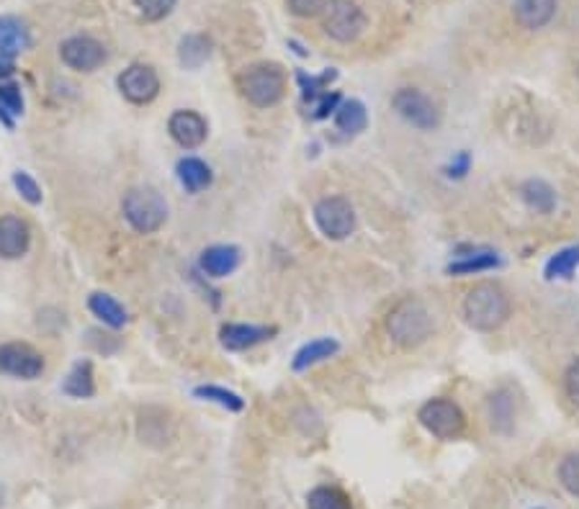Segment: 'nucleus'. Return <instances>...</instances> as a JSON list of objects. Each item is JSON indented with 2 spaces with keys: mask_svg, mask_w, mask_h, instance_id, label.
Masks as SVG:
<instances>
[{
  "mask_svg": "<svg viewBox=\"0 0 579 509\" xmlns=\"http://www.w3.org/2000/svg\"><path fill=\"white\" fill-rule=\"evenodd\" d=\"M510 296L494 281L472 286L463 299V319L477 332H494L510 319Z\"/></svg>",
  "mask_w": 579,
  "mask_h": 509,
  "instance_id": "f257e3e1",
  "label": "nucleus"
},
{
  "mask_svg": "<svg viewBox=\"0 0 579 509\" xmlns=\"http://www.w3.org/2000/svg\"><path fill=\"white\" fill-rule=\"evenodd\" d=\"M387 332H389V338L399 347L412 350V347H420L430 338V332H433V317H430L427 306L420 299L409 296V299L399 301L387 314Z\"/></svg>",
  "mask_w": 579,
  "mask_h": 509,
  "instance_id": "f03ea898",
  "label": "nucleus"
},
{
  "mask_svg": "<svg viewBox=\"0 0 579 509\" xmlns=\"http://www.w3.org/2000/svg\"><path fill=\"white\" fill-rule=\"evenodd\" d=\"M242 98L256 108H271L286 96V75L275 62L250 65L238 78Z\"/></svg>",
  "mask_w": 579,
  "mask_h": 509,
  "instance_id": "7ed1b4c3",
  "label": "nucleus"
},
{
  "mask_svg": "<svg viewBox=\"0 0 579 509\" xmlns=\"http://www.w3.org/2000/svg\"><path fill=\"white\" fill-rule=\"evenodd\" d=\"M124 219L132 224V229L139 235H153L165 221H168V204L160 196V190L150 186L129 188L121 201Z\"/></svg>",
  "mask_w": 579,
  "mask_h": 509,
  "instance_id": "20e7f679",
  "label": "nucleus"
},
{
  "mask_svg": "<svg viewBox=\"0 0 579 509\" xmlns=\"http://www.w3.org/2000/svg\"><path fill=\"white\" fill-rule=\"evenodd\" d=\"M369 18L356 0H327L322 11L324 34L341 44H350L363 34Z\"/></svg>",
  "mask_w": 579,
  "mask_h": 509,
  "instance_id": "39448f33",
  "label": "nucleus"
},
{
  "mask_svg": "<svg viewBox=\"0 0 579 509\" xmlns=\"http://www.w3.org/2000/svg\"><path fill=\"white\" fill-rule=\"evenodd\" d=\"M392 106L402 119L420 132H433L444 121V111L438 108V103L433 101L427 93H423L420 88H399L394 93Z\"/></svg>",
  "mask_w": 579,
  "mask_h": 509,
  "instance_id": "423d86ee",
  "label": "nucleus"
},
{
  "mask_svg": "<svg viewBox=\"0 0 579 509\" xmlns=\"http://www.w3.org/2000/svg\"><path fill=\"white\" fill-rule=\"evenodd\" d=\"M417 420L438 440H456L466 432V414L451 399H430V402H425L417 412Z\"/></svg>",
  "mask_w": 579,
  "mask_h": 509,
  "instance_id": "0eeeda50",
  "label": "nucleus"
},
{
  "mask_svg": "<svg viewBox=\"0 0 579 509\" xmlns=\"http://www.w3.org/2000/svg\"><path fill=\"white\" fill-rule=\"evenodd\" d=\"M314 221H317V227H320L324 237L341 242V239H348L353 235L356 211H353V206H350L348 199L327 196V199H322L320 204L314 206Z\"/></svg>",
  "mask_w": 579,
  "mask_h": 509,
  "instance_id": "6e6552de",
  "label": "nucleus"
},
{
  "mask_svg": "<svg viewBox=\"0 0 579 509\" xmlns=\"http://www.w3.org/2000/svg\"><path fill=\"white\" fill-rule=\"evenodd\" d=\"M0 374L32 381L44 374V357L29 342H3L0 345Z\"/></svg>",
  "mask_w": 579,
  "mask_h": 509,
  "instance_id": "1a4fd4ad",
  "label": "nucleus"
},
{
  "mask_svg": "<svg viewBox=\"0 0 579 509\" xmlns=\"http://www.w3.org/2000/svg\"><path fill=\"white\" fill-rule=\"evenodd\" d=\"M60 57L75 72H93L106 62V47L93 36H70L60 47Z\"/></svg>",
  "mask_w": 579,
  "mask_h": 509,
  "instance_id": "9d476101",
  "label": "nucleus"
},
{
  "mask_svg": "<svg viewBox=\"0 0 579 509\" xmlns=\"http://www.w3.org/2000/svg\"><path fill=\"white\" fill-rule=\"evenodd\" d=\"M119 90L124 98L136 106H145L160 93V75L153 65H132L119 75Z\"/></svg>",
  "mask_w": 579,
  "mask_h": 509,
  "instance_id": "9b49d317",
  "label": "nucleus"
},
{
  "mask_svg": "<svg viewBox=\"0 0 579 509\" xmlns=\"http://www.w3.org/2000/svg\"><path fill=\"white\" fill-rule=\"evenodd\" d=\"M168 132L183 150H196L209 136V124L196 111H175L168 121Z\"/></svg>",
  "mask_w": 579,
  "mask_h": 509,
  "instance_id": "f8f14e48",
  "label": "nucleus"
},
{
  "mask_svg": "<svg viewBox=\"0 0 579 509\" xmlns=\"http://www.w3.org/2000/svg\"><path fill=\"white\" fill-rule=\"evenodd\" d=\"M273 335H275V327H266V324H224L219 329V342L224 350L239 353L268 342Z\"/></svg>",
  "mask_w": 579,
  "mask_h": 509,
  "instance_id": "ddd939ff",
  "label": "nucleus"
},
{
  "mask_svg": "<svg viewBox=\"0 0 579 509\" xmlns=\"http://www.w3.org/2000/svg\"><path fill=\"white\" fill-rule=\"evenodd\" d=\"M32 245L29 224L21 217H0V257L3 260H16L26 255Z\"/></svg>",
  "mask_w": 579,
  "mask_h": 509,
  "instance_id": "4468645a",
  "label": "nucleus"
},
{
  "mask_svg": "<svg viewBox=\"0 0 579 509\" xmlns=\"http://www.w3.org/2000/svg\"><path fill=\"white\" fill-rule=\"evenodd\" d=\"M556 8H559V0H512V16L528 32H538L548 26L556 16Z\"/></svg>",
  "mask_w": 579,
  "mask_h": 509,
  "instance_id": "2eb2a0df",
  "label": "nucleus"
},
{
  "mask_svg": "<svg viewBox=\"0 0 579 509\" xmlns=\"http://www.w3.org/2000/svg\"><path fill=\"white\" fill-rule=\"evenodd\" d=\"M242 253L235 245H214L206 247L201 257H199V268L209 275V278H227L239 268Z\"/></svg>",
  "mask_w": 579,
  "mask_h": 509,
  "instance_id": "dca6fc26",
  "label": "nucleus"
},
{
  "mask_svg": "<svg viewBox=\"0 0 579 509\" xmlns=\"http://www.w3.org/2000/svg\"><path fill=\"white\" fill-rule=\"evenodd\" d=\"M32 47L29 26L16 16H0V57L16 60L21 51Z\"/></svg>",
  "mask_w": 579,
  "mask_h": 509,
  "instance_id": "f3484780",
  "label": "nucleus"
},
{
  "mask_svg": "<svg viewBox=\"0 0 579 509\" xmlns=\"http://www.w3.org/2000/svg\"><path fill=\"white\" fill-rule=\"evenodd\" d=\"M487 409H490V424H492L494 432L508 435L515 424V396H512V391L500 389L490 393Z\"/></svg>",
  "mask_w": 579,
  "mask_h": 509,
  "instance_id": "a211bd4d",
  "label": "nucleus"
},
{
  "mask_svg": "<svg viewBox=\"0 0 579 509\" xmlns=\"http://www.w3.org/2000/svg\"><path fill=\"white\" fill-rule=\"evenodd\" d=\"M520 199L536 214H551L556 208V190L541 178H530L520 186Z\"/></svg>",
  "mask_w": 579,
  "mask_h": 509,
  "instance_id": "6ab92c4d",
  "label": "nucleus"
},
{
  "mask_svg": "<svg viewBox=\"0 0 579 509\" xmlns=\"http://www.w3.org/2000/svg\"><path fill=\"white\" fill-rule=\"evenodd\" d=\"M175 172H178L181 186L186 188L188 193H199V190L211 186V180H214L211 168L206 165L204 160H199V157H183V160L178 162Z\"/></svg>",
  "mask_w": 579,
  "mask_h": 509,
  "instance_id": "aec40b11",
  "label": "nucleus"
},
{
  "mask_svg": "<svg viewBox=\"0 0 579 509\" xmlns=\"http://www.w3.org/2000/svg\"><path fill=\"white\" fill-rule=\"evenodd\" d=\"M341 350V342L332 338H320V339H312L307 342L304 347H299L296 350V356H294V371H307L312 366H317V363H322L327 357H332L335 353Z\"/></svg>",
  "mask_w": 579,
  "mask_h": 509,
  "instance_id": "412c9836",
  "label": "nucleus"
},
{
  "mask_svg": "<svg viewBox=\"0 0 579 509\" xmlns=\"http://www.w3.org/2000/svg\"><path fill=\"white\" fill-rule=\"evenodd\" d=\"M211 54V39L206 34H186L178 44V60L186 69H199Z\"/></svg>",
  "mask_w": 579,
  "mask_h": 509,
  "instance_id": "4be33fe9",
  "label": "nucleus"
},
{
  "mask_svg": "<svg viewBox=\"0 0 579 509\" xmlns=\"http://www.w3.org/2000/svg\"><path fill=\"white\" fill-rule=\"evenodd\" d=\"M62 391L72 399H90L96 393V378H93V366L90 360H80L72 366V371L62 384Z\"/></svg>",
  "mask_w": 579,
  "mask_h": 509,
  "instance_id": "5701e85b",
  "label": "nucleus"
},
{
  "mask_svg": "<svg viewBox=\"0 0 579 509\" xmlns=\"http://www.w3.org/2000/svg\"><path fill=\"white\" fill-rule=\"evenodd\" d=\"M88 306H90V311H93L103 324H108L111 329H121V327L126 324V319H129V317H126V309H124L111 293H93Z\"/></svg>",
  "mask_w": 579,
  "mask_h": 509,
  "instance_id": "b1692460",
  "label": "nucleus"
},
{
  "mask_svg": "<svg viewBox=\"0 0 579 509\" xmlns=\"http://www.w3.org/2000/svg\"><path fill=\"white\" fill-rule=\"evenodd\" d=\"M579 268V245H569L546 263V281H569Z\"/></svg>",
  "mask_w": 579,
  "mask_h": 509,
  "instance_id": "393cba45",
  "label": "nucleus"
},
{
  "mask_svg": "<svg viewBox=\"0 0 579 509\" xmlns=\"http://www.w3.org/2000/svg\"><path fill=\"white\" fill-rule=\"evenodd\" d=\"M335 126L345 134H360L369 126V114L360 101H342L335 111Z\"/></svg>",
  "mask_w": 579,
  "mask_h": 509,
  "instance_id": "a878e982",
  "label": "nucleus"
},
{
  "mask_svg": "<svg viewBox=\"0 0 579 509\" xmlns=\"http://www.w3.org/2000/svg\"><path fill=\"white\" fill-rule=\"evenodd\" d=\"M502 260L492 253V250H474L472 255H461V260H453L448 265V273L451 275H472V273H484L497 268Z\"/></svg>",
  "mask_w": 579,
  "mask_h": 509,
  "instance_id": "bb28decb",
  "label": "nucleus"
},
{
  "mask_svg": "<svg viewBox=\"0 0 579 509\" xmlns=\"http://www.w3.org/2000/svg\"><path fill=\"white\" fill-rule=\"evenodd\" d=\"M309 509H353L350 496L335 486H317L307 496Z\"/></svg>",
  "mask_w": 579,
  "mask_h": 509,
  "instance_id": "cd10ccee",
  "label": "nucleus"
},
{
  "mask_svg": "<svg viewBox=\"0 0 579 509\" xmlns=\"http://www.w3.org/2000/svg\"><path fill=\"white\" fill-rule=\"evenodd\" d=\"M193 396H199L204 402H214V404H219L227 412H242L245 409V399L235 391L222 389V386H196Z\"/></svg>",
  "mask_w": 579,
  "mask_h": 509,
  "instance_id": "c85d7f7f",
  "label": "nucleus"
},
{
  "mask_svg": "<svg viewBox=\"0 0 579 509\" xmlns=\"http://www.w3.org/2000/svg\"><path fill=\"white\" fill-rule=\"evenodd\" d=\"M559 481L572 496H579V453H569L559 466Z\"/></svg>",
  "mask_w": 579,
  "mask_h": 509,
  "instance_id": "c756f323",
  "label": "nucleus"
},
{
  "mask_svg": "<svg viewBox=\"0 0 579 509\" xmlns=\"http://www.w3.org/2000/svg\"><path fill=\"white\" fill-rule=\"evenodd\" d=\"M178 0H135V5L139 8V14L145 16V21H163L173 14Z\"/></svg>",
  "mask_w": 579,
  "mask_h": 509,
  "instance_id": "7c9ffc66",
  "label": "nucleus"
},
{
  "mask_svg": "<svg viewBox=\"0 0 579 509\" xmlns=\"http://www.w3.org/2000/svg\"><path fill=\"white\" fill-rule=\"evenodd\" d=\"M14 186H16V190L21 193L23 201H29L32 206L42 204V188H39V183H36L29 172L18 170L16 175H14Z\"/></svg>",
  "mask_w": 579,
  "mask_h": 509,
  "instance_id": "2f4dec72",
  "label": "nucleus"
},
{
  "mask_svg": "<svg viewBox=\"0 0 579 509\" xmlns=\"http://www.w3.org/2000/svg\"><path fill=\"white\" fill-rule=\"evenodd\" d=\"M0 106L8 116H18L23 114V98H21V88L14 83H0Z\"/></svg>",
  "mask_w": 579,
  "mask_h": 509,
  "instance_id": "473e14b6",
  "label": "nucleus"
},
{
  "mask_svg": "<svg viewBox=\"0 0 579 509\" xmlns=\"http://www.w3.org/2000/svg\"><path fill=\"white\" fill-rule=\"evenodd\" d=\"M286 5H289V11L294 14V16L312 18L322 14L324 5H327V0H286Z\"/></svg>",
  "mask_w": 579,
  "mask_h": 509,
  "instance_id": "72a5a7b5",
  "label": "nucleus"
},
{
  "mask_svg": "<svg viewBox=\"0 0 579 509\" xmlns=\"http://www.w3.org/2000/svg\"><path fill=\"white\" fill-rule=\"evenodd\" d=\"M564 389H566V396L574 402L579 407V357L566 368V375H564Z\"/></svg>",
  "mask_w": 579,
  "mask_h": 509,
  "instance_id": "f704fd0d",
  "label": "nucleus"
},
{
  "mask_svg": "<svg viewBox=\"0 0 579 509\" xmlns=\"http://www.w3.org/2000/svg\"><path fill=\"white\" fill-rule=\"evenodd\" d=\"M472 168V154L469 153H459L451 162H448V168H445V175L448 178H453V180H461L466 172Z\"/></svg>",
  "mask_w": 579,
  "mask_h": 509,
  "instance_id": "c9c22d12",
  "label": "nucleus"
},
{
  "mask_svg": "<svg viewBox=\"0 0 579 509\" xmlns=\"http://www.w3.org/2000/svg\"><path fill=\"white\" fill-rule=\"evenodd\" d=\"M338 106H341V93H322V98L320 103L314 106V119H327L332 111H338Z\"/></svg>",
  "mask_w": 579,
  "mask_h": 509,
  "instance_id": "e433bc0d",
  "label": "nucleus"
},
{
  "mask_svg": "<svg viewBox=\"0 0 579 509\" xmlns=\"http://www.w3.org/2000/svg\"><path fill=\"white\" fill-rule=\"evenodd\" d=\"M11 75H14V60L0 57V80H5V78H11Z\"/></svg>",
  "mask_w": 579,
  "mask_h": 509,
  "instance_id": "4c0bfd02",
  "label": "nucleus"
},
{
  "mask_svg": "<svg viewBox=\"0 0 579 509\" xmlns=\"http://www.w3.org/2000/svg\"><path fill=\"white\" fill-rule=\"evenodd\" d=\"M0 121H3V124H5L8 129H14V121H11V116H8V114L3 111V106H0Z\"/></svg>",
  "mask_w": 579,
  "mask_h": 509,
  "instance_id": "58836bf2",
  "label": "nucleus"
}]
</instances>
